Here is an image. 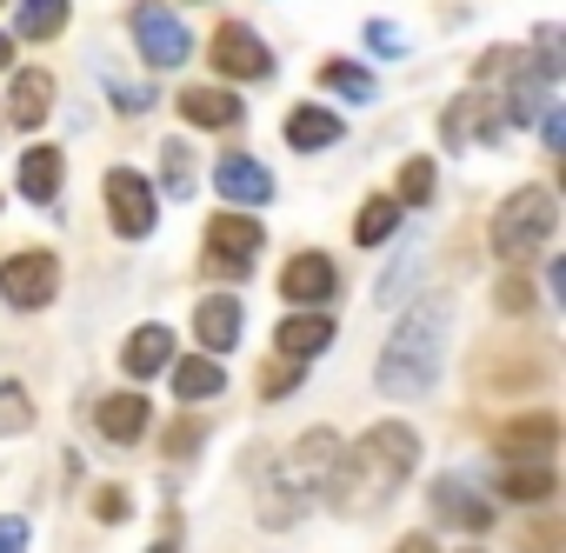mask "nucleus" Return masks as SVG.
Listing matches in <instances>:
<instances>
[{"mask_svg": "<svg viewBox=\"0 0 566 553\" xmlns=\"http://www.w3.org/2000/svg\"><path fill=\"white\" fill-rule=\"evenodd\" d=\"M134 41H140V54L154 67H180L193 54V34L180 28L174 8H160V0H140V8H134Z\"/></svg>", "mask_w": 566, "mask_h": 553, "instance_id": "nucleus-7", "label": "nucleus"}, {"mask_svg": "<svg viewBox=\"0 0 566 553\" xmlns=\"http://www.w3.org/2000/svg\"><path fill=\"white\" fill-rule=\"evenodd\" d=\"M440 134H447V147H460V140H500L506 134V114H500V101L486 87H473V94H460L440 114Z\"/></svg>", "mask_w": 566, "mask_h": 553, "instance_id": "nucleus-9", "label": "nucleus"}, {"mask_svg": "<svg viewBox=\"0 0 566 553\" xmlns=\"http://www.w3.org/2000/svg\"><path fill=\"white\" fill-rule=\"evenodd\" d=\"M147 420H154V407H147V394H107L101 407H94V427L114 440V447H134L140 434H147Z\"/></svg>", "mask_w": 566, "mask_h": 553, "instance_id": "nucleus-14", "label": "nucleus"}, {"mask_svg": "<svg viewBox=\"0 0 566 553\" xmlns=\"http://www.w3.org/2000/svg\"><path fill=\"white\" fill-rule=\"evenodd\" d=\"M8 114H14V127H28V134H34V127L54 114V74H41V67H34V74H21V81L8 87Z\"/></svg>", "mask_w": 566, "mask_h": 553, "instance_id": "nucleus-20", "label": "nucleus"}, {"mask_svg": "<svg viewBox=\"0 0 566 553\" xmlns=\"http://www.w3.org/2000/svg\"><path fill=\"white\" fill-rule=\"evenodd\" d=\"M220 387H227L220 361H180V367H174V394H180V400H213Z\"/></svg>", "mask_w": 566, "mask_h": 553, "instance_id": "nucleus-28", "label": "nucleus"}, {"mask_svg": "<svg viewBox=\"0 0 566 553\" xmlns=\"http://www.w3.org/2000/svg\"><path fill=\"white\" fill-rule=\"evenodd\" d=\"M413 273H420V253L407 247V253L380 273V307H400V288H413Z\"/></svg>", "mask_w": 566, "mask_h": 553, "instance_id": "nucleus-35", "label": "nucleus"}, {"mask_svg": "<svg viewBox=\"0 0 566 553\" xmlns=\"http://www.w3.org/2000/svg\"><path fill=\"white\" fill-rule=\"evenodd\" d=\"M394 227H400V200H394V194H380V200H367V213H360L354 240H360V247H380Z\"/></svg>", "mask_w": 566, "mask_h": 553, "instance_id": "nucleus-30", "label": "nucleus"}, {"mask_svg": "<svg viewBox=\"0 0 566 553\" xmlns=\"http://www.w3.org/2000/svg\"><path fill=\"white\" fill-rule=\"evenodd\" d=\"M334 288H340V273H334L327 253H294L287 267H280V294H287L294 307H321V301H334Z\"/></svg>", "mask_w": 566, "mask_h": 553, "instance_id": "nucleus-10", "label": "nucleus"}, {"mask_svg": "<svg viewBox=\"0 0 566 553\" xmlns=\"http://www.w3.org/2000/svg\"><path fill=\"white\" fill-rule=\"evenodd\" d=\"M394 200H400V207H427V200H433V160H407Z\"/></svg>", "mask_w": 566, "mask_h": 553, "instance_id": "nucleus-34", "label": "nucleus"}, {"mask_svg": "<svg viewBox=\"0 0 566 553\" xmlns=\"http://www.w3.org/2000/svg\"><path fill=\"white\" fill-rule=\"evenodd\" d=\"M553 487H559L553 460H513V467H500V493L506 500H553Z\"/></svg>", "mask_w": 566, "mask_h": 553, "instance_id": "nucleus-24", "label": "nucleus"}, {"mask_svg": "<svg viewBox=\"0 0 566 553\" xmlns=\"http://www.w3.org/2000/svg\"><path fill=\"white\" fill-rule=\"evenodd\" d=\"M213 67H220L227 81H266V74H273V54H266V41H260L253 28L227 21V28L213 34Z\"/></svg>", "mask_w": 566, "mask_h": 553, "instance_id": "nucleus-8", "label": "nucleus"}, {"mask_svg": "<svg viewBox=\"0 0 566 553\" xmlns=\"http://www.w3.org/2000/svg\"><path fill=\"white\" fill-rule=\"evenodd\" d=\"M321 347H334V321L321 307L287 314V321H280V334H273V354H287V361H314Z\"/></svg>", "mask_w": 566, "mask_h": 553, "instance_id": "nucleus-16", "label": "nucleus"}, {"mask_svg": "<svg viewBox=\"0 0 566 553\" xmlns=\"http://www.w3.org/2000/svg\"><path fill=\"white\" fill-rule=\"evenodd\" d=\"M367 48H374V54H387V61H394V54H407V34H400V28H394V21H367Z\"/></svg>", "mask_w": 566, "mask_h": 553, "instance_id": "nucleus-37", "label": "nucleus"}, {"mask_svg": "<svg viewBox=\"0 0 566 553\" xmlns=\"http://www.w3.org/2000/svg\"><path fill=\"white\" fill-rule=\"evenodd\" d=\"M539 127H546V147L559 154V147H566V114H559V107H546V114H539Z\"/></svg>", "mask_w": 566, "mask_h": 553, "instance_id": "nucleus-40", "label": "nucleus"}, {"mask_svg": "<svg viewBox=\"0 0 566 553\" xmlns=\"http://www.w3.org/2000/svg\"><path fill=\"white\" fill-rule=\"evenodd\" d=\"M334 460H340V434L314 427V434H307V440L294 447V460H280V467H287V480H294V493H301V500H314V493L327 487Z\"/></svg>", "mask_w": 566, "mask_h": 553, "instance_id": "nucleus-11", "label": "nucleus"}, {"mask_svg": "<svg viewBox=\"0 0 566 553\" xmlns=\"http://www.w3.org/2000/svg\"><path fill=\"white\" fill-rule=\"evenodd\" d=\"M493 301H500V314H533V281L526 273H506V281L493 288Z\"/></svg>", "mask_w": 566, "mask_h": 553, "instance_id": "nucleus-36", "label": "nucleus"}, {"mask_svg": "<svg viewBox=\"0 0 566 553\" xmlns=\"http://www.w3.org/2000/svg\"><path fill=\"white\" fill-rule=\"evenodd\" d=\"M347 127H340V114H327V107H294L287 114V147L294 154H321V147H334Z\"/></svg>", "mask_w": 566, "mask_h": 553, "instance_id": "nucleus-23", "label": "nucleus"}, {"mask_svg": "<svg viewBox=\"0 0 566 553\" xmlns=\"http://www.w3.org/2000/svg\"><path fill=\"white\" fill-rule=\"evenodd\" d=\"M394 553H433V540H427V533H407V540H400Z\"/></svg>", "mask_w": 566, "mask_h": 553, "instance_id": "nucleus-42", "label": "nucleus"}, {"mask_svg": "<svg viewBox=\"0 0 566 553\" xmlns=\"http://www.w3.org/2000/svg\"><path fill=\"white\" fill-rule=\"evenodd\" d=\"M8 61H14V41H8V34H0V67H8Z\"/></svg>", "mask_w": 566, "mask_h": 553, "instance_id": "nucleus-44", "label": "nucleus"}, {"mask_svg": "<svg viewBox=\"0 0 566 553\" xmlns=\"http://www.w3.org/2000/svg\"><path fill=\"white\" fill-rule=\"evenodd\" d=\"M553 447H559V420L553 414H526V420H513L500 434V453H513V460H553Z\"/></svg>", "mask_w": 566, "mask_h": 553, "instance_id": "nucleus-19", "label": "nucleus"}, {"mask_svg": "<svg viewBox=\"0 0 566 553\" xmlns=\"http://www.w3.org/2000/svg\"><path fill=\"white\" fill-rule=\"evenodd\" d=\"M61 288V260L54 253H14L0 260V301L8 307H48Z\"/></svg>", "mask_w": 566, "mask_h": 553, "instance_id": "nucleus-6", "label": "nucleus"}, {"mask_svg": "<svg viewBox=\"0 0 566 553\" xmlns=\"http://www.w3.org/2000/svg\"><path fill=\"white\" fill-rule=\"evenodd\" d=\"M94 513H101L107 526H120V520H127V493H120V487H101V500H94Z\"/></svg>", "mask_w": 566, "mask_h": 553, "instance_id": "nucleus-39", "label": "nucleus"}, {"mask_svg": "<svg viewBox=\"0 0 566 553\" xmlns=\"http://www.w3.org/2000/svg\"><path fill=\"white\" fill-rule=\"evenodd\" d=\"M187 447H200V427H193V420H180V427L167 434V453H174V460H180Z\"/></svg>", "mask_w": 566, "mask_h": 553, "instance_id": "nucleus-41", "label": "nucleus"}, {"mask_svg": "<svg viewBox=\"0 0 566 553\" xmlns=\"http://www.w3.org/2000/svg\"><path fill=\"white\" fill-rule=\"evenodd\" d=\"M67 34V0H21V41H61Z\"/></svg>", "mask_w": 566, "mask_h": 553, "instance_id": "nucleus-26", "label": "nucleus"}, {"mask_svg": "<svg viewBox=\"0 0 566 553\" xmlns=\"http://www.w3.org/2000/svg\"><path fill=\"white\" fill-rule=\"evenodd\" d=\"M321 87H334L340 101H354V107H367L374 101V74L367 67H354V61H327L321 67Z\"/></svg>", "mask_w": 566, "mask_h": 553, "instance_id": "nucleus-29", "label": "nucleus"}, {"mask_svg": "<svg viewBox=\"0 0 566 553\" xmlns=\"http://www.w3.org/2000/svg\"><path fill=\"white\" fill-rule=\"evenodd\" d=\"M433 513H440L447 526H467V533H486V526H493V507H486L467 480H453V473L433 480Z\"/></svg>", "mask_w": 566, "mask_h": 553, "instance_id": "nucleus-15", "label": "nucleus"}, {"mask_svg": "<svg viewBox=\"0 0 566 553\" xmlns=\"http://www.w3.org/2000/svg\"><path fill=\"white\" fill-rule=\"evenodd\" d=\"M213 187H220L227 207H266V200H273V174H266L260 160H247V154H227V160L213 167Z\"/></svg>", "mask_w": 566, "mask_h": 553, "instance_id": "nucleus-12", "label": "nucleus"}, {"mask_svg": "<svg viewBox=\"0 0 566 553\" xmlns=\"http://www.w3.org/2000/svg\"><path fill=\"white\" fill-rule=\"evenodd\" d=\"M120 367H127V380H154L160 367H174V334L167 327H134L127 347H120Z\"/></svg>", "mask_w": 566, "mask_h": 553, "instance_id": "nucleus-18", "label": "nucleus"}, {"mask_svg": "<svg viewBox=\"0 0 566 553\" xmlns=\"http://www.w3.org/2000/svg\"><path fill=\"white\" fill-rule=\"evenodd\" d=\"M413 460H420V434H413V427H400V420H380V427H367V434L354 440V453L340 447V460H334V473H327V487H321V493H327L340 513L387 507V500L407 487Z\"/></svg>", "mask_w": 566, "mask_h": 553, "instance_id": "nucleus-1", "label": "nucleus"}, {"mask_svg": "<svg viewBox=\"0 0 566 553\" xmlns=\"http://www.w3.org/2000/svg\"><path fill=\"white\" fill-rule=\"evenodd\" d=\"M28 427H34V400H28V387L0 380V440H8V434H28Z\"/></svg>", "mask_w": 566, "mask_h": 553, "instance_id": "nucleus-31", "label": "nucleus"}, {"mask_svg": "<svg viewBox=\"0 0 566 553\" xmlns=\"http://www.w3.org/2000/svg\"><path fill=\"white\" fill-rule=\"evenodd\" d=\"M447 334H453V301H447V294L413 301V307L400 314V327H394L380 367H374L380 394H387V400H420V394H433V380H440V367H447Z\"/></svg>", "mask_w": 566, "mask_h": 553, "instance_id": "nucleus-2", "label": "nucleus"}, {"mask_svg": "<svg viewBox=\"0 0 566 553\" xmlns=\"http://www.w3.org/2000/svg\"><path fill=\"white\" fill-rule=\"evenodd\" d=\"M533 74H546V81L566 74V48H559V28H553V21L533 28Z\"/></svg>", "mask_w": 566, "mask_h": 553, "instance_id": "nucleus-32", "label": "nucleus"}, {"mask_svg": "<svg viewBox=\"0 0 566 553\" xmlns=\"http://www.w3.org/2000/svg\"><path fill=\"white\" fill-rule=\"evenodd\" d=\"M260 247H266V233H260V220H247V207H227L207 220V267L213 273H247L260 260Z\"/></svg>", "mask_w": 566, "mask_h": 553, "instance_id": "nucleus-5", "label": "nucleus"}, {"mask_svg": "<svg viewBox=\"0 0 566 553\" xmlns=\"http://www.w3.org/2000/svg\"><path fill=\"white\" fill-rule=\"evenodd\" d=\"M21 194H28L34 207H48V200L61 194V154H54V147H28V154H21Z\"/></svg>", "mask_w": 566, "mask_h": 553, "instance_id": "nucleus-25", "label": "nucleus"}, {"mask_svg": "<svg viewBox=\"0 0 566 553\" xmlns=\"http://www.w3.org/2000/svg\"><path fill=\"white\" fill-rule=\"evenodd\" d=\"M307 380V361H287V354H280V361H266V374H260V394L266 400H280V394H294Z\"/></svg>", "mask_w": 566, "mask_h": 553, "instance_id": "nucleus-33", "label": "nucleus"}, {"mask_svg": "<svg viewBox=\"0 0 566 553\" xmlns=\"http://www.w3.org/2000/svg\"><path fill=\"white\" fill-rule=\"evenodd\" d=\"M546 101H553V81L513 61V94L500 101V114H506L513 127H526V121H539V114H546Z\"/></svg>", "mask_w": 566, "mask_h": 553, "instance_id": "nucleus-22", "label": "nucleus"}, {"mask_svg": "<svg viewBox=\"0 0 566 553\" xmlns=\"http://www.w3.org/2000/svg\"><path fill=\"white\" fill-rule=\"evenodd\" d=\"M101 187H107V220H114L120 240H147V233L160 227V194H154V180H140L134 167H114Z\"/></svg>", "mask_w": 566, "mask_h": 553, "instance_id": "nucleus-4", "label": "nucleus"}, {"mask_svg": "<svg viewBox=\"0 0 566 553\" xmlns=\"http://www.w3.org/2000/svg\"><path fill=\"white\" fill-rule=\"evenodd\" d=\"M0 553H28V520L21 513H0Z\"/></svg>", "mask_w": 566, "mask_h": 553, "instance_id": "nucleus-38", "label": "nucleus"}, {"mask_svg": "<svg viewBox=\"0 0 566 553\" xmlns=\"http://www.w3.org/2000/svg\"><path fill=\"white\" fill-rule=\"evenodd\" d=\"M147 553H180V546H174V526H167V540H154Z\"/></svg>", "mask_w": 566, "mask_h": 553, "instance_id": "nucleus-43", "label": "nucleus"}, {"mask_svg": "<svg viewBox=\"0 0 566 553\" xmlns=\"http://www.w3.org/2000/svg\"><path fill=\"white\" fill-rule=\"evenodd\" d=\"M180 114L193 121V127H240V94L233 87H187L180 94Z\"/></svg>", "mask_w": 566, "mask_h": 553, "instance_id": "nucleus-21", "label": "nucleus"}, {"mask_svg": "<svg viewBox=\"0 0 566 553\" xmlns=\"http://www.w3.org/2000/svg\"><path fill=\"white\" fill-rule=\"evenodd\" d=\"M553 227H559L553 187H513V194L500 200V213H493V247L520 267V260H533V253L553 240Z\"/></svg>", "mask_w": 566, "mask_h": 553, "instance_id": "nucleus-3", "label": "nucleus"}, {"mask_svg": "<svg viewBox=\"0 0 566 553\" xmlns=\"http://www.w3.org/2000/svg\"><path fill=\"white\" fill-rule=\"evenodd\" d=\"M193 334H200L207 354H233V341H240V301L233 294H207L193 307Z\"/></svg>", "mask_w": 566, "mask_h": 553, "instance_id": "nucleus-17", "label": "nucleus"}, {"mask_svg": "<svg viewBox=\"0 0 566 553\" xmlns=\"http://www.w3.org/2000/svg\"><path fill=\"white\" fill-rule=\"evenodd\" d=\"M193 147L187 140H160V187L174 194V200H193Z\"/></svg>", "mask_w": 566, "mask_h": 553, "instance_id": "nucleus-27", "label": "nucleus"}, {"mask_svg": "<svg viewBox=\"0 0 566 553\" xmlns=\"http://www.w3.org/2000/svg\"><path fill=\"white\" fill-rule=\"evenodd\" d=\"M253 487H260V526H294V513H307V500L294 493V480H287V467L280 460H260L253 467Z\"/></svg>", "mask_w": 566, "mask_h": 553, "instance_id": "nucleus-13", "label": "nucleus"}]
</instances>
